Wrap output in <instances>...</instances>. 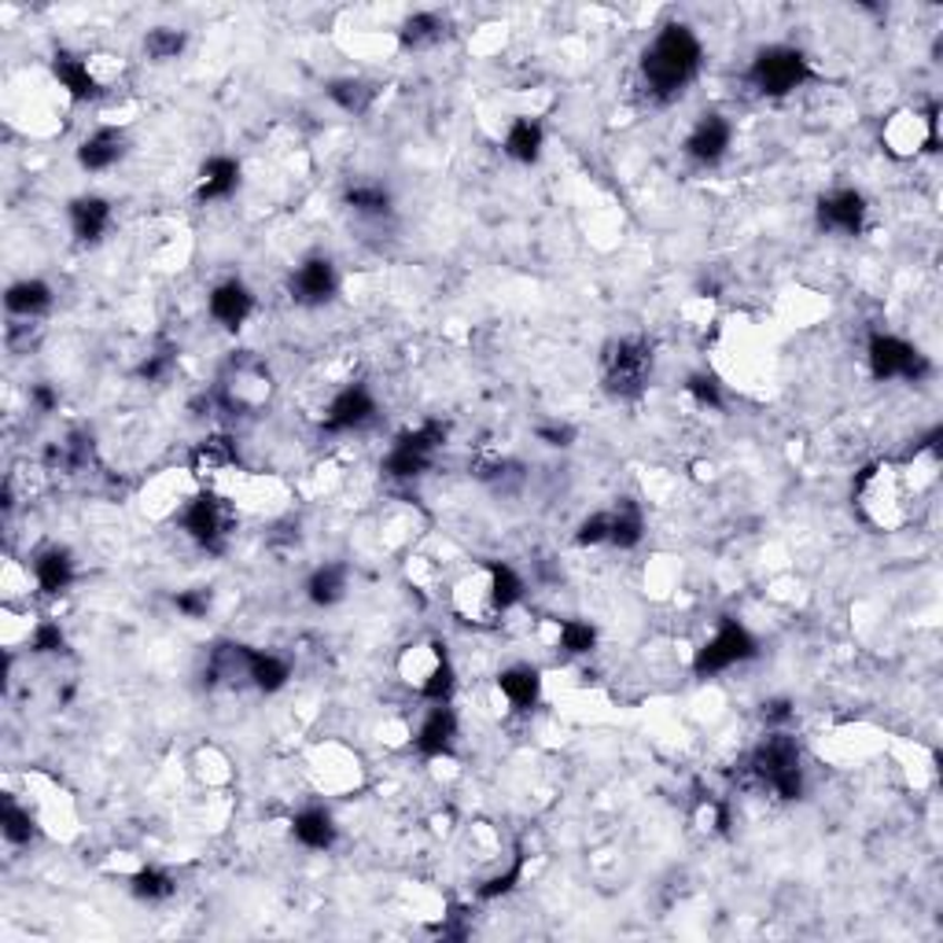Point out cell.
I'll return each mask as SVG.
<instances>
[{"instance_id": "cell-31", "label": "cell", "mask_w": 943, "mask_h": 943, "mask_svg": "<svg viewBox=\"0 0 943 943\" xmlns=\"http://www.w3.org/2000/svg\"><path fill=\"white\" fill-rule=\"evenodd\" d=\"M328 100H332L336 108L347 111V115H365V111L373 108L376 89L369 86V81H361V78H339V81L328 86Z\"/></svg>"}, {"instance_id": "cell-20", "label": "cell", "mask_w": 943, "mask_h": 943, "mask_svg": "<svg viewBox=\"0 0 943 943\" xmlns=\"http://www.w3.org/2000/svg\"><path fill=\"white\" fill-rule=\"evenodd\" d=\"M498 689H502V697L509 701L513 712H530L542 697V675L530 664L505 667L498 675Z\"/></svg>"}, {"instance_id": "cell-33", "label": "cell", "mask_w": 943, "mask_h": 943, "mask_svg": "<svg viewBox=\"0 0 943 943\" xmlns=\"http://www.w3.org/2000/svg\"><path fill=\"white\" fill-rule=\"evenodd\" d=\"M0 833H4L8 844H30L33 833H38V822H33L30 807L16 804V796H4V804H0Z\"/></svg>"}, {"instance_id": "cell-36", "label": "cell", "mask_w": 943, "mask_h": 943, "mask_svg": "<svg viewBox=\"0 0 943 943\" xmlns=\"http://www.w3.org/2000/svg\"><path fill=\"white\" fill-rule=\"evenodd\" d=\"M185 30H173V27H156L145 33V52L148 59H156V63H170V59H177L185 52Z\"/></svg>"}, {"instance_id": "cell-17", "label": "cell", "mask_w": 943, "mask_h": 943, "mask_svg": "<svg viewBox=\"0 0 943 943\" xmlns=\"http://www.w3.org/2000/svg\"><path fill=\"white\" fill-rule=\"evenodd\" d=\"M210 317L221 328H240L247 317L255 314V291L244 285V280H221V285L210 291Z\"/></svg>"}, {"instance_id": "cell-9", "label": "cell", "mask_w": 943, "mask_h": 943, "mask_svg": "<svg viewBox=\"0 0 943 943\" xmlns=\"http://www.w3.org/2000/svg\"><path fill=\"white\" fill-rule=\"evenodd\" d=\"M177 520H181L188 538L199 542L204 549L218 553L221 546H226V538H229L232 516H229V505L221 502L215 490H199V494H192V498L181 505V516H177Z\"/></svg>"}, {"instance_id": "cell-28", "label": "cell", "mask_w": 943, "mask_h": 943, "mask_svg": "<svg viewBox=\"0 0 943 943\" xmlns=\"http://www.w3.org/2000/svg\"><path fill=\"white\" fill-rule=\"evenodd\" d=\"M443 38H446V22L435 16V11H417V16H409L403 22V30H398V41H403V49L409 52L431 49V44H439Z\"/></svg>"}, {"instance_id": "cell-44", "label": "cell", "mask_w": 943, "mask_h": 943, "mask_svg": "<svg viewBox=\"0 0 943 943\" xmlns=\"http://www.w3.org/2000/svg\"><path fill=\"white\" fill-rule=\"evenodd\" d=\"M30 406L38 409V413H52L59 406V395L52 391L49 384H33L30 387Z\"/></svg>"}, {"instance_id": "cell-5", "label": "cell", "mask_w": 943, "mask_h": 943, "mask_svg": "<svg viewBox=\"0 0 943 943\" xmlns=\"http://www.w3.org/2000/svg\"><path fill=\"white\" fill-rule=\"evenodd\" d=\"M855 498L863 505V513L877 527H900L906 520V483L895 465H874L866 468L855 483Z\"/></svg>"}, {"instance_id": "cell-2", "label": "cell", "mask_w": 943, "mask_h": 943, "mask_svg": "<svg viewBox=\"0 0 943 943\" xmlns=\"http://www.w3.org/2000/svg\"><path fill=\"white\" fill-rule=\"evenodd\" d=\"M752 782L763 785L777 800H800L804 796V756H800L796 737L771 734L763 737L756 752L748 756Z\"/></svg>"}, {"instance_id": "cell-23", "label": "cell", "mask_w": 943, "mask_h": 943, "mask_svg": "<svg viewBox=\"0 0 943 943\" xmlns=\"http://www.w3.org/2000/svg\"><path fill=\"white\" fill-rule=\"evenodd\" d=\"M542 148H546V129H542L538 118H513L509 129H505V156L516 162H538Z\"/></svg>"}, {"instance_id": "cell-8", "label": "cell", "mask_w": 943, "mask_h": 943, "mask_svg": "<svg viewBox=\"0 0 943 943\" xmlns=\"http://www.w3.org/2000/svg\"><path fill=\"white\" fill-rule=\"evenodd\" d=\"M756 653H760V642L752 638L748 627H741L737 619H726V623H718V631L697 648L693 671H697L701 678H707V675H718V671L745 664V659H752Z\"/></svg>"}, {"instance_id": "cell-7", "label": "cell", "mask_w": 943, "mask_h": 943, "mask_svg": "<svg viewBox=\"0 0 943 943\" xmlns=\"http://www.w3.org/2000/svg\"><path fill=\"white\" fill-rule=\"evenodd\" d=\"M866 361L874 380H925L933 373V361L925 358L922 350L906 339L892 336V332H874L866 347Z\"/></svg>"}, {"instance_id": "cell-26", "label": "cell", "mask_w": 943, "mask_h": 943, "mask_svg": "<svg viewBox=\"0 0 943 943\" xmlns=\"http://www.w3.org/2000/svg\"><path fill=\"white\" fill-rule=\"evenodd\" d=\"M645 535V516L631 498H623L616 509L608 513V546L616 549H634Z\"/></svg>"}, {"instance_id": "cell-43", "label": "cell", "mask_w": 943, "mask_h": 943, "mask_svg": "<svg viewBox=\"0 0 943 943\" xmlns=\"http://www.w3.org/2000/svg\"><path fill=\"white\" fill-rule=\"evenodd\" d=\"M170 369H173V350H156V354H148L145 365H140V376H145L148 384H156Z\"/></svg>"}, {"instance_id": "cell-14", "label": "cell", "mask_w": 943, "mask_h": 943, "mask_svg": "<svg viewBox=\"0 0 943 943\" xmlns=\"http://www.w3.org/2000/svg\"><path fill=\"white\" fill-rule=\"evenodd\" d=\"M52 75H56L59 86L67 89V97H70V100H78V103L97 100V97H100V89H103V81H100L97 67H92V59H89V56L56 52V59H52Z\"/></svg>"}, {"instance_id": "cell-12", "label": "cell", "mask_w": 943, "mask_h": 943, "mask_svg": "<svg viewBox=\"0 0 943 943\" xmlns=\"http://www.w3.org/2000/svg\"><path fill=\"white\" fill-rule=\"evenodd\" d=\"M866 196L855 192V188H836V192L818 199V226L825 232H841V236H858L866 226Z\"/></svg>"}, {"instance_id": "cell-19", "label": "cell", "mask_w": 943, "mask_h": 943, "mask_svg": "<svg viewBox=\"0 0 943 943\" xmlns=\"http://www.w3.org/2000/svg\"><path fill=\"white\" fill-rule=\"evenodd\" d=\"M236 188H240V162H236L232 156H210L204 167H199L196 196L204 199V204L229 199Z\"/></svg>"}, {"instance_id": "cell-41", "label": "cell", "mask_w": 943, "mask_h": 943, "mask_svg": "<svg viewBox=\"0 0 943 943\" xmlns=\"http://www.w3.org/2000/svg\"><path fill=\"white\" fill-rule=\"evenodd\" d=\"M686 391L697 398L704 409H723V387H718V380H712V376H689Z\"/></svg>"}, {"instance_id": "cell-4", "label": "cell", "mask_w": 943, "mask_h": 943, "mask_svg": "<svg viewBox=\"0 0 943 943\" xmlns=\"http://www.w3.org/2000/svg\"><path fill=\"white\" fill-rule=\"evenodd\" d=\"M811 78H815V67L793 44H766L748 67L752 89L763 92V97H788V92L804 89Z\"/></svg>"}, {"instance_id": "cell-42", "label": "cell", "mask_w": 943, "mask_h": 943, "mask_svg": "<svg viewBox=\"0 0 943 943\" xmlns=\"http://www.w3.org/2000/svg\"><path fill=\"white\" fill-rule=\"evenodd\" d=\"M575 542H579V546H605V542H608V513L586 516V520L579 524V535H575Z\"/></svg>"}, {"instance_id": "cell-32", "label": "cell", "mask_w": 943, "mask_h": 943, "mask_svg": "<svg viewBox=\"0 0 943 943\" xmlns=\"http://www.w3.org/2000/svg\"><path fill=\"white\" fill-rule=\"evenodd\" d=\"M417 689H420L424 701H431V704H450L454 689H457V671H454L450 653H446V648L439 653V659L431 664V671L424 675V682H420Z\"/></svg>"}, {"instance_id": "cell-16", "label": "cell", "mask_w": 943, "mask_h": 943, "mask_svg": "<svg viewBox=\"0 0 943 943\" xmlns=\"http://www.w3.org/2000/svg\"><path fill=\"white\" fill-rule=\"evenodd\" d=\"M126 151H129V140H126L122 129L100 126L97 133H89L78 145V167L89 170V173H103V170L118 167V162L126 159Z\"/></svg>"}, {"instance_id": "cell-3", "label": "cell", "mask_w": 943, "mask_h": 943, "mask_svg": "<svg viewBox=\"0 0 943 943\" xmlns=\"http://www.w3.org/2000/svg\"><path fill=\"white\" fill-rule=\"evenodd\" d=\"M653 344L642 336H619L612 339L600 354V384L612 398L619 403H631L648 387V376H653Z\"/></svg>"}, {"instance_id": "cell-38", "label": "cell", "mask_w": 943, "mask_h": 943, "mask_svg": "<svg viewBox=\"0 0 943 943\" xmlns=\"http://www.w3.org/2000/svg\"><path fill=\"white\" fill-rule=\"evenodd\" d=\"M30 648H33V653H41V656L63 653V648H67L63 627H59V623H52V619H41L38 627H33V634H30Z\"/></svg>"}, {"instance_id": "cell-39", "label": "cell", "mask_w": 943, "mask_h": 943, "mask_svg": "<svg viewBox=\"0 0 943 943\" xmlns=\"http://www.w3.org/2000/svg\"><path fill=\"white\" fill-rule=\"evenodd\" d=\"M524 877V855H516L513 858V866L505 870V874H498V877H490L487 884H483L479 889V900H498V895H509L513 889H516V881Z\"/></svg>"}, {"instance_id": "cell-15", "label": "cell", "mask_w": 943, "mask_h": 943, "mask_svg": "<svg viewBox=\"0 0 943 943\" xmlns=\"http://www.w3.org/2000/svg\"><path fill=\"white\" fill-rule=\"evenodd\" d=\"M454 741H457L454 707L450 704H431V712L424 715V723L417 726V734H413V748L428 760H439L454 748Z\"/></svg>"}, {"instance_id": "cell-35", "label": "cell", "mask_w": 943, "mask_h": 943, "mask_svg": "<svg viewBox=\"0 0 943 943\" xmlns=\"http://www.w3.org/2000/svg\"><path fill=\"white\" fill-rule=\"evenodd\" d=\"M177 892V881L159 866H145L133 874V895L145 903H167L170 895Z\"/></svg>"}, {"instance_id": "cell-37", "label": "cell", "mask_w": 943, "mask_h": 943, "mask_svg": "<svg viewBox=\"0 0 943 943\" xmlns=\"http://www.w3.org/2000/svg\"><path fill=\"white\" fill-rule=\"evenodd\" d=\"M557 645L564 648V653H572V656L594 653V645H597L594 623H586V619H564L560 627H557Z\"/></svg>"}, {"instance_id": "cell-10", "label": "cell", "mask_w": 943, "mask_h": 943, "mask_svg": "<svg viewBox=\"0 0 943 943\" xmlns=\"http://www.w3.org/2000/svg\"><path fill=\"white\" fill-rule=\"evenodd\" d=\"M376 417V398L365 384H350L344 387L332 403L325 409V420H321V431L328 435H344V431H358L365 428Z\"/></svg>"}, {"instance_id": "cell-45", "label": "cell", "mask_w": 943, "mask_h": 943, "mask_svg": "<svg viewBox=\"0 0 943 943\" xmlns=\"http://www.w3.org/2000/svg\"><path fill=\"white\" fill-rule=\"evenodd\" d=\"M538 439L546 443V446H572L575 431L564 428V424H553V428H538Z\"/></svg>"}, {"instance_id": "cell-18", "label": "cell", "mask_w": 943, "mask_h": 943, "mask_svg": "<svg viewBox=\"0 0 943 943\" xmlns=\"http://www.w3.org/2000/svg\"><path fill=\"white\" fill-rule=\"evenodd\" d=\"M111 204L103 196H78L70 204V229L81 244H100L111 229Z\"/></svg>"}, {"instance_id": "cell-30", "label": "cell", "mask_w": 943, "mask_h": 943, "mask_svg": "<svg viewBox=\"0 0 943 943\" xmlns=\"http://www.w3.org/2000/svg\"><path fill=\"white\" fill-rule=\"evenodd\" d=\"M232 465H236V443L229 435H210V439H204L192 450L196 476H204V472H226Z\"/></svg>"}, {"instance_id": "cell-46", "label": "cell", "mask_w": 943, "mask_h": 943, "mask_svg": "<svg viewBox=\"0 0 943 943\" xmlns=\"http://www.w3.org/2000/svg\"><path fill=\"white\" fill-rule=\"evenodd\" d=\"M763 718H771V723H777V718H788V701H771V704H763Z\"/></svg>"}, {"instance_id": "cell-29", "label": "cell", "mask_w": 943, "mask_h": 943, "mask_svg": "<svg viewBox=\"0 0 943 943\" xmlns=\"http://www.w3.org/2000/svg\"><path fill=\"white\" fill-rule=\"evenodd\" d=\"M344 204L354 210V215H361V218H384V215H391V192H387L384 185H376V181H354V185L347 188Z\"/></svg>"}, {"instance_id": "cell-40", "label": "cell", "mask_w": 943, "mask_h": 943, "mask_svg": "<svg viewBox=\"0 0 943 943\" xmlns=\"http://www.w3.org/2000/svg\"><path fill=\"white\" fill-rule=\"evenodd\" d=\"M173 608L181 612V616L188 619H204L210 612V589L196 586V589H181V594L173 597Z\"/></svg>"}, {"instance_id": "cell-1", "label": "cell", "mask_w": 943, "mask_h": 943, "mask_svg": "<svg viewBox=\"0 0 943 943\" xmlns=\"http://www.w3.org/2000/svg\"><path fill=\"white\" fill-rule=\"evenodd\" d=\"M701 63H704V44L697 33L686 22H667L642 52L638 63L642 86L656 103H667L693 86V78L701 75Z\"/></svg>"}, {"instance_id": "cell-34", "label": "cell", "mask_w": 943, "mask_h": 943, "mask_svg": "<svg viewBox=\"0 0 943 943\" xmlns=\"http://www.w3.org/2000/svg\"><path fill=\"white\" fill-rule=\"evenodd\" d=\"M487 583H490V597L498 612H509L513 605L524 600V579L516 575V568H509V564H490Z\"/></svg>"}, {"instance_id": "cell-22", "label": "cell", "mask_w": 943, "mask_h": 943, "mask_svg": "<svg viewBox=\"0 0 943 943\" xmlns=\"http://www.w3.org/2000/svg\"><path fill=\"white\" fill-rule=\"evenodd\" d=\"M291 836L310 852H328L336 844V818L325 807H306L291 818Z\"/></svg>"}, {"instance_id": "cell-13", "label": "cell", "mask_w": 943, "mask_h": 943, "mask_svg": "<svg viewBox=\"0 0 943 943\" xmlns=\"http://www.w3.org/2000/svg\"><path fill=\"white\" fill-rule=\"evenodd\" d=\"M729 145H734V126H729L726 115H701L697 126L689 129L686 137V156L704 162V167H712V162H718L729 151Z\"/></svg>"}, {"instance_id": "cell-27", "label": "cell", "mask_w": 943, "mask_h": 943, "mask_svg": "<svg viewBox=\"0 0 943 943\" xmlns=\"http://www.w3.org/2000/svg\"><path fill=\"white\" fill-rule=\"evenodd\" d=\"M291 678V664L285 656L277 653H251V671H247V682L258 689V693H280L288 686Z\"/></svg>"}, {"instance_id": "cell-25", "label": "cell", "mask_w": 943, "mask_h": 943, "mask_svg": "<svg viewBox=\"0 0 943 943\" xmlns=\"http://www.w3.org/2000/svg\"><path fill=\"white\" fill-rule=\"evenodd\" d=\"M4 306L11 317H27V321H33V317L52 310V288L44 285V280H19V285L8 288Z\"/></svg>"}, {"instance_id": "cell-21", "label": "cell", "mask_w": 943, "mask_h": 943, "mask_svg": "<svg viewBox=\"0 0 943 943\" xmlns=\"http://www.w3.org/2000/svg\"><path fill=\"white\" fill-rule=\"evenodd\" d=\"M33 579H38L41 594H49V597L67 594L70 583H75V560H70V553L59 546L38 553V557H33Z\"/></svg>"}, {"instance_id": "cell-24", "label": "cell", "mask_w": 943, "mask_h": 943, "mask_svg": "<svg viewBox=\"0 0 943 943\" xmlns=\"http://www.w3.org/2000/svg\"><path fill=\"white\" fill-rule=\"evenodd\" d=\"M347 583H350L347 564H321V568H314V575L306 579V597H310L317 608H332L347 597Z\"/></svg>"}, {"instance_id": "cell-6", "label": "cell", "mask_w": 943, "mask_h": 943, "mask_svg": "<svg viewBox=\"0 0 943 943\" xmlns=\"http://www.w3.org/2000/svg\"><path fill=\"white\" fill-rule=\"evenodd\" d=\"M446 443V424L424 420L420 428H409L395 439V446L384 457V472L391 479H417L435 465V454Z\"/></svg>"}, {"instance_id": "cell-11", "label": "cell", "mask_w": 943, "mask_h": 943, "mask_svg": "<svg viewBox=\"0 0 943 943\" xmlns=\"http://www.w3.org/2000/svg\"><path fill=\"white\" fill-rule=\"evenodd\" d=\"M291 299L299 306H325L332 295L339 291V274H336V262L325 255H314L291 274Z\"/></svg>"}]
</instances>
